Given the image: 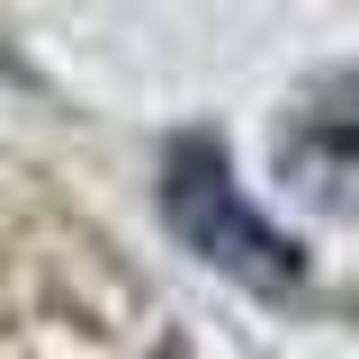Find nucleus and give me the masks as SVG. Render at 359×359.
I'll list each match as a JSON object with an SVG mask.
<instances>
[{
  "label": "nucleus",
  "instance_id": "f257e3e1",
  "mask_svg": "<svg viewBox=\"0 0 359 359\" xmlns=\"http://www.w3.org/2000/svg\"><path fill=\"white\" fill-rule=\"evenodd\" d=\"M162 216H171V233H180L207 269L261 287V297H287V287L306 278V261H297V252L252 216V198L233 189L216 135H180V144H171V162H162Z\"/></svg>",
  "mask_w": 359,
  "mask_h": 359
}]
</instances>
